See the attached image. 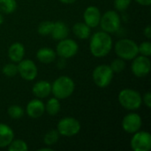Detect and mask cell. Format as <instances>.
Wrapping results in <instances>:
<instances>
[{"instance_id": "83f0119b", "label": "cell", "mask_w": 151, "mask_h": 151, "mask_svg": "<svg viewBox=\"0 0 151 151\" xmlns=\"http://www.w3.org/2000/svg\"><path fill=\"white\" fill-rule=\"evenodd\" d=\"M3 73L7 77H14L18 73V65L14 63L6 64L2 70Z\"/></svg>"}, {"instance_id": "7c38bea8", "label": "cell", "mask_w": 151, "mask_h": 151, "mask_svg": "<svg viewBox=\"0 0 151 151\" xmlns=\"http://www.w3.org/2000/svg\"><path fill=\"white\" fill-rule=\"evenodd\" d=\"M122 127L128 134H134L142 127V118L137 113H129L122 120Z\"/></svg>"}, {"instance_id": "52a82bcc", "label": "cell", "mask_w": 151, "mask_h": 151, "mask_svg": "<svg viewBox=\"0 0 151 151\" xmlns=\"http://www.w3.org/2000/svg\"><path fill=\"white\" fill-rule=\"evenodd\" d=\"M57 130L60 135L72 137L76 135L81 130V123L74 118L67 117L59 120Z\"/></svg>"}, {"instance_id": "e0dca14e", "label": "cell", "mask_w": 151, "mask_h": 151, "mask_svg": "<svg viewBox=\"0 0 151 151\" xmlns=\"http://www.w3.org/2000/svg\"><path fill=\"white\" fill-rule=\"evenodd\" d=\"M53 39L60 41L66 38L69 35V28L63 21H57L53 24V28L50 33Z\"/></svg>"}, {"instance_id": "2e32d148", "label": "cell", "mask_w": 151, "mask_h": 151, "mask_svg": "<svg viewBox=\"0 0 151 151\" xmlns=\"http://www.w3.org/2000/svg\"><path fill=\"white\" fill-rule=\"evenodd\" d=\"M25 48L20 42L12 43L8 50V57L13 63H19L24 58Z\"/></svg>"}, {"instance_id": "d590c367", "label": "cell", "mask_w": 151, "mask_h": 151, "mask_svg": "<svg viewBox=\"0 0 151 151\" xmlns=\"http://www.w3.org/2000/svg\"><path fill=\"white\" fill-rule=\"evenodd\" d=\"M4 22V17H3V14L2 12H0V25Z\"/></svg>"}, {"instance_id": "d4e9b609", "label": "cell", "mask_w": 151, "mask_h": 151, "mask_svg": "<svg viewBox=\"0 0 151 151\" xmlns=\"http://www.w3.org/2000/svg\"><path fill=\"white\" fill-rule=\"evenodd\" d=\"M8 150L10 151H27L28 148L26 142L22 140H12L8 145Z\"/></svg>"}, {"instance_id": "ba28073f", "label": "cell", "mask_w": 151, "mask_h": 151, "mask_svg": "<svg viewBox=\"0 0 151 151\" xmlns=\"http://www.w3.org/2000/svg\"><path fill=\"white\" fill-rule=\"evenodd\" d=\"M78 50L79 46L75 41L65 38L63 40H60L59 42L58 43L56 54H58L61 58L66 59L75 56L78 52Z\"/></svg>"}, {"instance_id": "9a60e30c", "label": "cell", "mask_w": 151, "mask_h": 151, "mask_svg": "<svg viewBox=\"0 0 151 151\" xmlns=\"http://www.w3.org/2000/svg\"><path fill=\"white\" fill-rule=\"evenodd\" d=\"M33 94L37 98H46L51 93V84L46 81H37L33 86Z\"/></svg>"}, {"instance_id": "4316f807", "label": "cell", "mask_w": 151, "mask_h": 151, "mask_svg": "<svg viewBox=\"0 0 151 151\" xmlns=\"http://www.w3.org/2000/svg\"><path fill=\"white\" fill-rule=\"evenodd\" d=\"M110 67L111 68V70H112L113 73H121L123 70H125V68H126L125 60L122 59V58H118L114 59V60L111 62Z\"/></svg>"}, {"instance_id": "603a6c76", "label": "cell", "mask_w": 151, "mask_h": 151, "mask_svg": "<svg viewBox=\"0 0 151 151\" xmlns=\"http://www.w3.org/2000/svg\"><path fill=\"white\" fill-rule=\"evenodd\" d=\"M59 133L58 132V130L56 129H51L50 131H48L44 137H43V142L46 145L48 146H52L54 144H56L59 139Z\"/></svg>"}, {"instance_id": "9c48e42d", "label": "cell", "mask_w": 151, "mask_h": 151, "mask_svg": "<svg viewBox=\"0 0 151 151\" xmlns=\"http://www.w3.org/2000/svg\"><path fill=\"white\" fill-rule=\"evenodd\" d=\"M131 147L134 151H149L151 149V135L145 131L134 133L131 139Z\"/></svg>"}, {"instance_id": "5b68a950", "label": "cell", "mask_w": 151, "mask_h": 151, "mask_svg": "<svg viewBox=\"0 0 151 151\" xmlns=\"http://www.w3.org/2000/svg\"><path fill=\"white\" fill-rule=\"evenodd\" d=\"M113 74L114 73L112 72L110 65H100L94 69L92 78L97 87L104 88L111 84L113 79Z\"/></svg>"}, {"instance_id": "f1b7e54d", "label": "cell", "mask_w": 151, "mask_h": 151, "mask_svg": "<svg viewBox=\"0 0 151 151\" xmlns=\"http://www.w3.org/2000/svg\"><path fill=\"white\" fill-rule=\"evenodd\" d=\"M139 53L145 57H150L151 55V43L150 42H143L138 45Z\"/></svg>"}, {"instance_id": "d6a6232c", "label": "cell", "mask_w": 151, "mask_h": 151, "mask_svg": "<svg viewBox=\"0 0 151 151\" xmlns=\"http://www.w3.org/2000/svg\"><path fill=\"white\" fill-rule=\"evenodd\" d=\"M139 4L143 6H149L151 4V0H135Z\"/></svg>"}, {"instance_id": "4fadbf2b", "label": "cell", "mask_w": 151, "mask_h": 151, "mask_svg": "<svg viewBox=\"0 0 151 151\" xmlns=\"http://www.w3.org/2000/svg\"><path fill=\"white\" fill-rule=\"evenodd\" d=\"M101 16L100 10L96 6H88L83 13L84 22L89 27H96L100 23Z\"/></svg>"}, {"instance_id": "8fae6325", "label": "cell", "mask_w": 151, "mask_h": 151, "mask_svg": "<svg viewBox=\"0 0 151 151\" xmlns=\"http://www.w3.org/2000/svg\"><path fill=\"white\" fill-rule=\"evenodd\" d=\"M38 69L36 65L30 59H22L18 65V73L25 81H33L36 78Z\"/></svg>"}, {"instance_id": "4dcf8cb0", "label": "cell", "mask_w": 151, "mask_h": 151, "mask_svg": "<svg viewBox=\"0 0 151 151\" xmlns=\"http://www.w3.org/2000/svg\"><path fill=\"white\" fill-rule=\"evenodd\" d=\"M142 102H144V104L148 107L150 108L151 107V93L150 92H147L144 96L142 97Z\"/></svg>"}, {"instance_id": "836d02e7", "label": "cell", "mask_w": 151, "mask_h": 151, "mask_svg": "<svg viewBox=\"0 0 151 151\" xmlns=\"http://www.w3.org/2000/svg\"><path fill=\"white\" fill-rule=\"evenodd\" d=\"M59 1L65 4H73L74 2H76L77 0H59Z\"/></svg>"}, {"instance_id": "1f68e13d", "label": "cell", "mask_w": 151, "mask_h": 151, "mask_svg": "<svg viewBox=\"0 0 151 151\" xmlns=\"http://www.w3.org/2000/svg\"><path fill=\"white\" fill-rule=\"evenodd\" d=\"M144 35L148 38V39H150L151 38V27L150 26H147L144 29Z\"/></svg>"}, {"instance_id": "30bf717a", "label": "cell", "mask_w": 151, "mask_h": 151, "mask_svg": "<svg viewBox=\"0 0 151 151\" xmlns=\"http://www.w3.org/2000/svg\"><path fill=\"white\" fill-rule=\"evenodd\" d=\"M151 69V63L149 57L145 56H136L133 59L132 63V72L133 73L139 77L142 78L147 76Z\"/></svg>"}, {"instance_id": "ffe728a7", "label": "cell", "mask_w": 151, "mask_h": 151, "mask_svg": "<svg viewBox=\"0 0 151 151\" xmlns=\"http://www.w3.org/2000/svg\"><path fill=\"white\" fill-rule=\"evenodd\" d=\"M90 28L85 22H77L73 27V32L79 39L85 40L90 35Z\"/></svg>"}, {"instance_id": "f546056e", "label": "cell", "mask_w": 151, "mask_h": 151, "mask_svg": "<svg viewBox=\"0 0 151 151\" xmlns=\"http://www.w3.org/2000/svg\"><path fill=\"white\" fill-rule=\"evenodd\" d=\"M132 0H114V7L119 12H123L128 8Z\"/></svg>"}, {"instance_id": "ac0fdd59", "label": "cell", "mask_w": 151, "mask_h": 151, "mask_svg": "<svg viewBox=\"0 0 151 151\" xmlns=\"http://www.w3.org/2000/svg\"><path fill=\"white\" fill-rule=\"evenodd\" d=\"M14 134L12 128L3 123H0V148L8 147L13 140Z\"/></svg>"}, {"instance_id": "cb8c5ba5", "label": "cell", "mask_w": 151, "mask_h": 151, "mask_svg": "<svg viewBox=\"0 0 151 151\" xmlns=\"http://www.w3.org/2000/svg\"><path fill=\"white\" fill-rule=\"evenodd\" d=\"M7 113L10 118H12L13 119H19L22 118V116L24 115V110L21 106L14 104L8 108Z\"/></svg>"}, {"instance_id": "5bb4252c", "label": "cell", "mask_w": 151, "mask_h": 151, "mask_svg": "<svg viewBox=\"0 0 151 151\" xmlns=\"http://www.w3.org/2000/svg\"><path fill=\"white\" fill-rule=\"evenodd\" d=\"M26 111L30 118L38 119L45 112V104L39 99H34L27 104Z\"/></svg>"}, {"instance_id": "d6986e66", "label": "cell", "mask_w": 151, "mask_h": 151, "mask_svg": "<svg viewBox=\"0 0 151 151\" xmlns=\"http://www.w3.org/2000/svg\"><path fill=\"white\" fill-rule=\"evenodd\" d=\"M56 52L48 47H43L41 48L40 50H38L37 53H36V58L37 59L43 64H50L52 63L55 59H56Z\"/></svg>"}, {"instance_id": "44dd1931", "label": "cell", "mask_w": 151, "mask_h": 151, "mask_svg": "<svg viewBox=\"0 0 151 151\" xmlns=\"http://www.w3.org/2000/svg\"><path fill=\"white\" fill-rule=\"evenodd\" d=\"M60 103H59V99L56 98L55 96L53 98H50L46 105H45V111H47V113L50 116H55L57 115L59 111H60Z\"/></svg>"}, {"instance_id": "e575fe53", "label": "cell", "mask_w": 151, "mask_h": 151, "mask_svg": "<svg viewBox=\"0 0 151 151\" xmlns=\"http://www.w3.org/2000/svg\"><path fill=\"white\" fill-rule=\"evenodd\" d=\"M40 151H52V149L50 148H42V149H40Z\"/></svg>"}, {"instance_id": "484cf974", "label": "cell", "mask_w": 151, "mask_h": 151, "mask_svg": "<svg viewBox=\"0 0 151 151\" xmlns=\"http://www.w3.org/2000/svg\"><path fill=\"white\" fill-rule=\"evenodd\" d=\"M53 24H54V22L49 21V20L41 22L39 24V26H38V28H37L38 33L41 35H50V33L52 31V28H53Z\"/></svg>"}, {"instance_id": "6da1fadb", "label": "cell", "mask_w": 151, "mask_h": 151, "mask_svg": "<svg viewBox=\"0 0 151 151\" xmlns=\"http://www.w3.org/2000/svg\"><path fill=\"white\" fill-rule=\"evenodd\" d=\"M112 48V39L110 34L100 31L95 33L89 42V50L91 54L96 58H103L107 56Z\"/></svg>"}, {"instance_id": "277c9868", "label": "cell", "mask_w": 151, "mask_h": 151, "mask_svg": "<svg viewBox=\"0 0 151 151\" xmlns=\"http://www.w3.org/2000/svg\"><path fill=\"white\" fill-rule=\"evenodd\" d=\"M117 56L124 60H133L139 54L137 43L130 39H120L115 44Z\"/></svg>"}, {"instance_id": "3957f363", "label": "cell", "mask_w": 151, "mask_h": 151, "mask_svg": "<svg viewBox=\"0 0 151 151\" xmlns=\"http://www.w3.org/2000/svg\"><path fill=\"white\" fill-rule=\"evenodd\" d=\"M119 102L126 110L135 111L141 107L142 104V97L138 91L131 88H125L119 94Z\"/></svg>"}, {"instance_id": "7402d4cb", "label": "cell", "mask_w": 151, "mask_h": 151, "mask_svg": "<svg viewBox=\"0 0 151 151\" xmlns=\"http://www.w3.org/2000/svg\"><path fill=\"white\" fill-rule=\"evenodd\" d=\"M17 8L15 0H0V12L4 14L12 13Z\"/></svg>"}, {"instance_id": "8992f818", "label": "cell", "mask_w": 151, "mask_h": 151, "mask_svg": "<svg viewBox=\"0 0 151 151\" xmlns=\"http://www.w3.org/2000/svg\"><path fill=\"white\" fill-rule=\"evenodd\" d=\"M120 17L116 11H107L103 16H101L99 23L102 30L108 34L117 32L120 27Z\"/></svg>"}, {"instance_id": "7a4b0ae2", "label": "cell", "mask_w": 151, "mask_h": 151, "mask_svg": "<svg viewBox=\"0 0 151 151\" xmlns=\"http://www.w3.org/2000/svg\"><path fill=\"white\" fill-rule=\"evenodd\" d=\"M75 84L68 76H60L56 79L51 85V92L58 99H65L72 96Z\"/></svg>"}]
</instances>
